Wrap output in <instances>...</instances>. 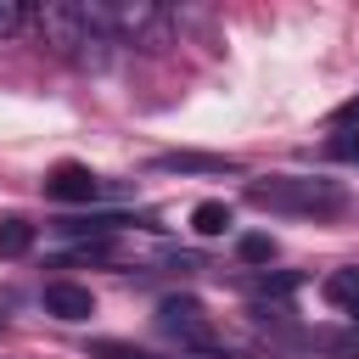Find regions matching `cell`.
I'll use <instances>...</instances> for the list:
<instances>
[{"mask_svg":"<svg viewBox=\"0 0 359 359\" xmlns=\"http://www.w3.org/2000/svg\"><path fill=\"white\" fill-rule=\"evenodd\" d=\"M34 247V224L28 219H0V258H22Z\"/></svg>","mask_w":359,"mask_h":359,"instance_id":"11","label":"cell"},{"mask_svg":"<svg viewBox=\"0 0 359 359\" xmlns=\"http://www.w3.org/2000/svg\"><path fill=\"white\" fill-rule=\"evenodd\" d=\"M191 230L196 236H224L230 230V208L224 202H196L191 208Z\"/></svg>","mask_w":359,"mask_h":359,"instance_id":"10","label":"cell"},{"mask_svg":"<svg viewBox=\"0 0 359 359\" xmlns=\"http://www.w3.org/2000/svg\"><path fill=\"white\" fill-rule=\"evenodd\" d=\"M28 22H34V11L22 0H0V39H17Z\"/></svg>","mask_w":359,"mask_h":359,"instance_id":"14","label":"cell"},{"mask_svg":"<svg viewBox=\"0 0 359 359\" xmlns=\"http://www.w3.org/2000/svg\"><path fill=\"white\" fill-rule=\"evenodd\" d=\"M320 297H325L331 309H348V314H359V264H342V269H331V275L320 280Z\"/></svg>","mask_w":359,"mask_h":359,"instance_id":"8","label":"cell"},{"mask_svg":"<svg viewBox=\"0 0 359 359\" xmlns=\"http://www.w3.org/2000/svg\"><path fill=\"white\" fill-rule=\"evenodd\" d=\"M112 34H118V45L157 56V50L174 45V17L163 6H151V0H118L112 6Z\"/></svg>","mask_w":359,"mask_h":359,"instance_id":"3","label":"cell"},{"mask_svg":"<svg viewBox=\"0 0 359 359\" xmlns=\"http://www.w3.org/2000/svg\"><path fill=\"white\" fill-rule=\"evenodd\" d=\"M157 331L174 337L191 353H213L219 348V331H213V320H208V309L196 297H163L157 303Z\"/></svg>","mask_w":359,"mask_h":359,"instance_id":"4","label":"cell"},{"mask_svg":"<svg viewBox=\"0 0 359 359\" xmlns=\"http://www.w3.org/2000/svg\"><path fill=\"white\" fill-rule=\"evenodd\" d=\"M118 224H129L123 213H73V219H56L62 236H84V241H107Z\"/></svg>","mask_w":359,"mask_h":359,"instance_id":"9","label":"cell"},{"mask_svg":"<svg viewBox=\"0 0 359 359\" xmlns=\"http://www.w3.org/2000/svg\"><path fill=\"white\" fill-rule=\"evenodd\" d=\"M236 252H241V264H269V258H275V241H269V236H241Z\"/></svg>","mask_w":359,"mask_h":359,"instance_id":"15","label":"cell"},{"mask_svg":"<svg viewBox=\"0 0 359 359\" xmlns=\"http://www.w3.org/2000/svg\"><path fill=\"white\" fill-rule=\"evenodd\" d=\"M34 28H39V39L62 56V62H73V67H107L112 62V45H118V34H112V6H101V0H45L39 11H34Z\"/></svg>","mask_w":359,"mask_h":359,"instance_id":"1","label":"cell"},{"mask_svg":"<svg viewBox=\"0 0 359 359\" xmlns=\"http://www.w3.org/2000/svg\"><path fill=\"white\" fill-rule=\"evenodd\" d=\"M151 168L157 174H241L236 157H208V151H163Z\"/></svg>","mask_w":359,"mask_h":359,"instance_id":"7","label":"cell"},{"mask_svg":"<svg viewBox=\"0 0 359 359\" xmlns=\"http://www.w3.org/2000/svg\"><path fill=\"white\" fill-rule=\"evenodd\" d=\"M45 196H50V202H95V196H101V180H95L84 163H62V168H50Z\"/></svg>","mask_w":359,"mask_h":359,"instance_id":"5","label":"cell"},{"mask_svg":"<svg viewBox=\"0 0 359 359\" xmlns=\"http://www.w3.org/2000/svg\"><path fill=\"white\" fill-rule=\"evenodd\" d=\"M84 353H90V359H163V353H146V348H135V342H112V337L90 342Z\"/></svg>","mask_w":359,"mask_h":359,"instance_id":"13","label":"cell"},{"mask_svg":"<svg viewBox=\"0 0 359 359\" xmlns=\"http://www.w3.org/2000/svg\"><path fill=\"white\" fill-rule=\"evenodd\" d=\"M39 303H45V314H56V320H90V314H95V297H90V286H79V280H45Z\"/></svg>","mask_w":359,"mask_h":359,"instance_id":"6","label":"cell"},{"mask_svg":"<svg viewBox=\"0 0 359 359\" xmlns=\"http://www.w3.org/2000/svg\"><path fill=\"white\" fill-rule=\"evenodd\" d=\"M247 202L269 213H292V219H331L348 208V191L314 174H269V180H247Z\"/></svg>","mask_w":359,"mask_h":359,"instance_id":"2","label":"cell"},{"mask_svg":"<svg viewBox=\"0 0 359 359\" xmlns=\"http://www.w3.org/2000/svg\"><path fill=\"white\" fill-rule=\"evenodd\" d=\"M342 123H359V95H353L348 107H337V129H342Z\"/></svg>","mask_w":359,"mask_h":359,"instance_id":"16","label":"cell"},{"mask_svg":"<svg viewBox=\"0 0 359 359\" xmlns=\"http://www.w3.org/2000/svg\"><path fill=\"white\" fill-rule=\"evenodd\" d=\"M325 157H337V163H359V123H342V129L325 140Z\"/></svg>","mask_w":359,"mask_h":359,"instance_id":"12","label":"cell"}]
</instances>
